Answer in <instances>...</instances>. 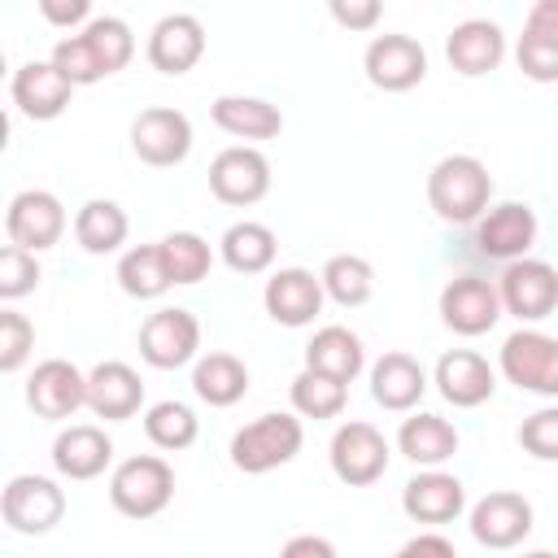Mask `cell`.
Instances as JSON below:
<instances>
[{"label": "cell", "instance_id": "cell-24", "mask_svg": "<svg viewBox=\"0 0 558 558\" xmlns=\"http://www.w3.org/2000/svg\"><path fill=\"white\" fill-rule=\"evenodd\" d=\"M113 462V440L96 423H70L52 440V466L61 480H96Z\"/></svg>", "mask_w": 558, "mask_h": 558}, {"label": "cell", "instance_id": "cell-41", "mask_svg": "<svg viewBox=\"0 0 558 558\" xmlns=\"http://www.w3.org/2000/svg\"><path fill=\"white\" fill-rule=\"evenodd\" d=\"M35 353V323L17 310H0V371L13 375Z\"/></svg>", "mask_w": 558, "mask_h": 558}, {"label": "cell", "instance_id": "cell-21", "mask_svg": "<svg viewBox=\"0 0 558 558\" xmlns=\"http://www.w3.org/2000/svg\"><path fill=\"white\" fill-rule=\"evenodd\" d=\"M144 405V379L131 362H96L87 371V410L105 423H122V418H135Z\"/></svg>", "mask_w": 558, "mask_h": 558}, {"label": "cell", "instance_id": "cell-39", "mask_svg": "<svg viewBox=\"0 0 558 558\" xmlns=\"http://www.w3.org/2000/svg\"><path fill=\"white\" fill-rule=\"evenodd\" d=\"M48 61H52V65L74 83V87H92V83H100V78H105V70H100V61H96L92 44L83 39V31H78V35H61V39L52 44Z\"/></svg>", "mask_w": 558, "mask_h": 558}, {"label": "cell", "instance_id": "cell-34", "mask_svg": "<svg viewBox=\"0 0 558 558\" xmlns=\"http://www.w3.org/2000/svg\"><path fill=\"white\" fill-rule=\"evenodd\" d=\"M318 279H323L327 301H336L344 310H357V305H366L375 296V266L362 253H336V257H327L323 270H318Z\"/></svg>", "mask_w": 558, "mask_h": 558}, {"label": "cell", "instance_id": "cell-12", "mask_svg": "<svg viewBox=\"0 0 558 558\" xmlns=\"http://www.w3.org/2000/svg\"><path fill=\"white\" fill-rule=\"evenodd\" d=\"M497 292H501L506 314H514L519 323H541L558 310V270L541 257H519L501 266Z\"/></svg>", "mask_w": 558, "mask_h": 558}, {"label": "cell", "instance_id": "cell-7", "mask_svg": "<svg viewBox=\"0 0 558 558\" xmlns=\"http://www.w3.org/2000/svg\"><path fill=\"white\" fill-rule=\"evenodd\" d=\"M0 514L17 536H48L65 519V488L48 475H13L0 493Z\"/></svg>", "mask_w": 558, "mask_h": 558}, {"label": "cell", "instance_id": "cell-46", "mask_svg": "<svg viewBox=\"0 0 558 558\" xmlns=\"http://www.w3.org/2000/svg\"><path fill=\"white\" fill-rule=\"evenodd\" d=\"M279 558H340V554H336V545H331L327 536L301 532V536H288V541H283Z\"/></svg>", "mask_w": 558, "mask_h": 558}, {"label": "cell", "instance_id": "cell-10", "mask_svg": "<svg viewBox=\"0 0 558 558\" xmlns=\"http://www.w3.org/2000/svg\"><path fill=\"white\" fill-rule=\"evenodd\" d=\"M131 153L144 166H157V170L187 161V153H192V118L183 109H170V105L140 109L135 122H131Z\"/></svg>", "mask_w": 558, "mask_h": 558}, {"label": "cell", "instance_id": "cell-14", "mask_svg": "<svg viewBox=\"0 0 558 558\" xmlns=\"http://www.w3.org/2000/svg\"><path fill=\"white\" fill-rule=\"evenodd\" d=\"M362 70H366V83L379 92H410L427 78V48L401 31L375 35L362 52Z\"/></svg>", "mask_w": 558, "mask_h": 558}, {"label": "cell", "instance_id": "cell-44", "mask_svg": "<svg viewBox=\"0 0 558 558\" xmlns=\"http://www.w3.org/2000/svg\"><path fill=\"white\" fill-rule=\"evenodd\" d=\"M331 17L344 31H375L384 9H379V0H331Z\"/></svg>", "mask_w": 558, "mask_h": 558}, {"label": "cell", "instance_id": "cell-2", "mask_svg": "<svg viewBox=\"0 0 558 558\" xmlns=\"http://www.w3.org/2000/svg\"><path fill=\"white\" fill-rule=\"evenodd\" d=\"M305 445V423L292 410H270L257 414L253 423H244L231 436V466L244 475H266L275 466H288Z\"/></svg>", "mask_w": 558, "mask_h": 558}, {"label": "cell", "instance_id": "cell-1", "mask_svg": "<svg viewBox=\"0 0 558 558\" xmlns=\"http://www.w3.org/2000/svg\"><path fill=\"white\" fill-rule=\"evenodd\" d=\"M427 205L449 227H475L493 205V174L471 153H449L427 174Z\"/></svg>", "mask_w": 558, "mask_h": 558}, {"label": "cell", "instance_id": "cell-15", "mask_svg": "<svg viewBox=\"0 0 558 558\" xmlns=\"http://www.w3.org/2000/svg\"><path fill=\"white\" fill-rule=\"evenodd\" d=\"M536 231H541V222L527 201H501V205H488V214L475 222V248L484 257L510 266L532 253Z\"/></svg>", "mask_w": 558, "mask_h": 558}, {"label": "cell", "instance_id": "cell-33", "mask_svg": "<svg viewBox=\"0 0 558 558\" xmlns=\"http://www.w3.org/2000/svg\"><path fill=\"white\" fill-rule=\"evenodd\" d=\"M118 288H122L126 296H135V301H157V296H166L174 283H170L161 244H131V248L118 257Z\"/></svg>", "mask_w": 558, "mask_h": 558}, {"label": "cell", "instance_id": "cell-8", "mask_svg": "<svg viewBox=\"0 0 558 558\" xmlns=\"http://www.w3.org/2000/svg\"><path fill=\"white\" fill-rule=\"evenodd\" d=\"M65 205H61V196L57 192H48V187H26V192H17L13 201H9V209H4V235H9V244H17V248H26V253H44V248H52V244H61V235H65Z\"/></svg>", "mask_w": 558, "mask_h": 558}, {"label": "cell", "instance_id": "cell-28", "mask_svg": "<svg viewBox=\"0 0 558 558\" xmlns=\"http://www.w3.org/2000/svg\"><path fill=\"white\" fill-rule=\"evenodd\" d=\"M305 366L310 371H323L340 384H353L362 371H366V349H362V336L349 331L344 323H327L310 336L305 344Z\"/></svg>", "mask_w": 558, "mask_h": 558}, {"label": "cell", "instance_id": "cell-30", "mask_svg": "<svg viewBox=\"0 0 558 558\" xmlns=\"http://www.w3.org/2000/svg\"><path fill=\"white\" fill-rule=\"evenodd\" d=\"M131 235V218L118 201H105V196H92L78 205L74 214V240L83 253L92 257H105V253H118Z\"/></svg>", "mask_w": 558, "mask_h": 558}, {"label": "cell", "instance_id": "cell-5", "mask_svg": "<svg viewBox=\"0 0 558 558\" xmlns=\"http://www.w3.org/2000/svg\"><path fill=\"white\" fill-rule=\"evenodd\" d=\"M140 357L153 371L196 366V357H201V318L192 310H183V305L153 310L140 323Z\"/></svg>", "mask_w": 558, "mask_h": 558}, {"label": "cell", "instance_id": "cell-11", "mask_svg": "<svg viewBox=\"0 0 558 558\" xmlns=\"http://www.w3.org/2000/svg\"><path fill=\"white\" fill-rule=\"evenodd\" d=\"M440 323L458 336H484L497 327V318L506 314L501 310V292H497V279H484V275H453L445 288H440Z\"/></svg>", "mask_w": 558, "mask_h": 558}, {"label": "cell", "instance_id": "cell-31", "mask_svg": "<svg viewBox=\"0 0 558 558\" xmlns=\"http://www.w3.org/2000/svg\"><path fill=\"white\" fill-rule=\"evenodd\" d=\"M192 392H196L205 405L227 410V405H235V401L248 392V366H244L235 353H222V349L201 353L196 366H192Z\"/></svg>", "mask_w": 558, "mask_h": 558}, {"label": "cell", "instance_id": "cell-20", "mask_svg": "<svg viewBox=\"0 0 558 558\" xmlns=\"http://www.w3.org/2000/svg\"><path fill=\"white\" fill-rule=\"evenodd\" d=\"M148 65L157 74H187L201 57H205V26L196 13H166L153 31H148V48H144Z\"/></svg>", "mask_w": 558, "mask_h": 558}, {"label": "cell", "instance_id": "cell-26", "mask_svg": "<svg viewBox=\"0 0 558 558\" xmlns=\"http://www.w3.org/2000/svg\"><path fill=\"white\" fill-rule=\"evenodd\" d=\"M427 384L432 379H427L423 362L410 357V353H401V349L384 353L371 366V397H375V405H384L392 414H414L418 401H423V392H427Z\"/></svg>", "mask_w": 558, "mask_h": 558}, {"label": "cell", "instance_id": "cell-17", "mask_svg": "<svg viewBox=\"0 0 558 558\" xmlns=\"http://www.w3.org/2000/svg\"><path fill=\"white\" fill-rule=\"evenodd\" d=\"M323 279L305 266H279L270 270L266 288H262V305L279 327H310L323 314Z\"/></svg>", "mask_w": 558, "mask_h": 558}, {"label": "cell", "instance_id": "cell-43", "mask_svg": "<svg viewBox=\"0 0 558 558\" xmlns=\"http://www.w3.org/2000/svg\"><path fill=\"white\" fill-rule=\"evenodd\" d=\"M39 13H44V22H52V26L70 31V35H78L96 17L87 0H39Z\"/></svg>", "mask_w": 558, "mask_h": 558}, {"label": "cell", "instance_id": "cell-32", "mask_svg": "<svg viewBox=\"0 0 558 558\" xmlns=\"http://www.w3.org/2000/svg\"><path fill=\"white\" fill-rule=\"evenodd\" d=\"M218 253H222V262H227L235 275H266V270L275 266L279 240H275V231H270L266 222L244 218V222H231V227L222 231Z\"/></svg>", "mask_w": 558, "mask_h": 558}, {"label": "cell", "instance_id": "cell-4", "mask_svg": "<svg viewBox=\"0 0 558 558\" xmlns=\"http://www.w3.org/2000/svg\"><path fill=\"white\" fill-rule=\"evenodd\" d=\"M497 371H501L506 384H514L519 392L558 397V336L536 331V327L510 331V336L501 340Z\"/></svg>", "mask_w": 558, "mask_h": 558}, {"label": "cell", "instance_id": "cell-25", "mask_svg": "<svg viewBox=\"0 0 558 558\" xmlns=\"http://www.w3.org/2000/svg\"><path fill=\"white\" fill-rule=\"evenodd\" d=\"M514 61L532 83H558V0H536L527 9Z\"/></svg>", "mask_w": 558, "mask_h": 558}, {"label": "cell", "instance_id": "cell-40", "mask_svg": "<svg viewBox=\"0 0 558 558\" xmlns=\"http://www.w3.org/2000/svg\"><path fill=\"white\" fill-rule=\"evenodd\" d=\"M39 279H44V270H39V257L35 253H26L17 244H4L0 248V296L4 301H22L26 292L39 288Z\"/></svg>", "mask_w": 558, "mask_h": 558}, {"label": "cell", "instance_id": "cell-9", "mask_svg": "<svg viewBox=\"0 0 558 558\" xmlns=\"http://www.w3.org/2000/svg\"><path fill=\"white\" fill-rule=\"evenodd\" d=\"M532 523H536V510L514 488H493V493H484L466 510V527H471L475 545H484V549H514V545H523Z\"/></svg>", "mask_w": 558, "mask_h": 558}, {"label": "cell", "instance_id": "cell-6", "mask_svg": "<svg viewBox=\"0 0 558 558\" xmlns=\"http://www.w3.org/2000/svg\"><path fill=\"white\" fill-rule=\"evenodd\" d=\"M327 462H331V475L349 488H366L375 480H384L388 462H392V449L384 440V432L366 418H349L336 427L331 445H327Z\"/></svg>", "mask_w": 558, "mask_h": 558}, {"label": "cell", "instance_id": "cell-36", "mask_svg": "<svg viewBox=\"0 0 558 558\" xmlns=\"http://www.w3.org/2000/svg\"><path fill=\"white\" fill-rule=\"evenodd\" d=\"M144 436L166 449V453H179V449H192L196 436H201V418L192 405L183 401H153L144 410Z\"/></svg>", "mask_w": 558, "mask_h": 558}, {"label": "cell", "instance_id": "cell-42", "mask_svg": "<svg viewBox=\"0 0 558 558\" xmlns=\"http://www.w3.org/2000/svg\"><path fill=\"white\" fill-rule=\"evenodd\" d=\"M519 449L536 462H558V405H541L519 423Z\"/></svg>", "mask_w": 558, "mask_h": 558}, {"label": "cell", "instance_id": "cell-37", "mask_svg": "<svg viewBox=\"0 0 558 558\" xmlns=\"http://www.w3.org/2000/svg\"><path fill=\"white\" fill-rule=\"evenodd\" d=\"M157 244H161L170 283L192 288V283L209 279V270H214V248H209L205 235H196V231H170V235H161Z\"/></svg>", "mask_w": 558, "mask_h": 558}, {"label": "cell", "instance_id": "cell-18", "mask_svg": "<svg viewBox=\"0 0 558 558\" xmlns=\"http://www.w3.org/2000/svg\"><path fill=\"white\" fill-rule=\"evenodd\" d=\"M9 100L22 118L31 122H52L70 109L74 100V83L52 65V61H26L13 70L9 78Z\"/></svg>", "mask_w": 558, "mask_h": 558}, {"label": "cell", "instance_id": "cell-29", "mask_svg": "<svg viewBox=\"0 0 558 558\" xmlns=\"http://www.w3.org/2000/svg\"><path fill=\"white\" fill-rule=\"evenodd\" d=\"M209 118L235 140H275L283 131V109L262 96H218L209 105Z\"/></svg>", "mask_w": 558, "mask_h": 558}, {"label": "cell", "instance_id": "cell-16", "mask_svg": "<svg viewBox=\"0 0 558 558\" xmlns=\"http://www.w3.org/2000/svg\"><path fill=\"white\" fill-rule=\"evenodd\" d=\"M26 405L48 423L74 418L87 405V375L70 357H44L26 379Z\"/></svg>", "mask_w": 558, "mask_h": 558}, {"label": "cell", "instance_id": "cell-13", "mask_svg": "<svg viewBox=\"0 0 558 558\" xmlns=\"http://www.w3.org/2000/svg\"><path fill=\"white\" fill-rule=\"evenodd\" d=\"M209 192L231 205V209H248L270 192V161L262 148L253 144H231L209 161Z\"/></svg>", "mask_w": 558, "mask_h": 558}, {"label": "cell", "instance_id": "cell-35", "mask_svg": "<svg viewBox=\"0 0 558 558\" xmlns=\"http://www.w3.org/2000/svg\"><path fill=\"white\" fill-rule=\"evenodd\" d=\"M288 397H292V414H301V418H336L349 405V384L301 366L292 388H288Z\"/></svg>", "mask_w": 558, "mask_h": 558}, {"label": "cell", "instance_id": "cell-27", "mask_svg": "<svg viewBox=\"0 0 558 558\" xmlns=\"http://www.w3.org/2000/svg\"><path fill=\"white\" fill-rule=\"evenodd\" d=\"M458 427L449 423V418H440V414H432V410H414L410 418H401V427H397V449L414 462V466H423V471H436V466H445L453 453H458Z\"/></svg>", "mask_w": 558, "mask_h": 558}, {"label": "cell", "instance_id": "cell-19", "mask_svg": "<svg viewBox=\"0 0 558 558\" xmlns=\"http://www.w3.org/2000/svg\"><path fill=\"white\" fill-rule=\"evenodd\" d=\"M432 384H436V392H440L453 410H475V405L493 401V392H497V371H493L488 357L475 353V349H449V353L436 357Z\"/></svg>", "mask_w": 558, "mask_h": 558}, {"label": "cell", "instance_id": "cell-23", "mask_svg": "<svg viewBox=\"0 0 558 558\" xmlns=\"http://www.w3.org/2000/svg\"><path fill=\"white\" fill-rule=\"evenodd\" d=\"M445 57L462 78H484L506 61V31L488 17H466L449 31Z\"/></svg>", "mask_w": 558, "mask_h": 558}, {"label": "cell", "instance_id": "cell-45", "mask_svg": "<svg viewBox=\"0 0 558 558\" xmlns=\"http://www.w3.org/2000/svg\"><path fill=\"white\" fill-rule=\"evenodd\" d=\"M392 558H458V549H453V541L440 536V532H418V536H410Z\"/></svg>", "mask_w": 558, "mask_h": 558}, {"label": "cell", "instance_id": "cell-3", "mask_svg": "<svg viewBox=\"0 0 558 558\" xmlns=\"http://www.w3.org/2000/svg\"><path fill=\"white\" fill-rule=\"evenodd\" d=\"M109 501L126 519H157L174 501V466L161 453L122 458L109 475Z\"/></svg>", "mask_w": 558, "mask_h": 558}, {"label": "cell", "instance_id": "cell-47", "mask_svg": "<svg viewBox=\"0 0 558 558\" xmlns=\"http://www.w3.org/2000/svg\"><path fill=\"white\" fill-rule=\"evenodd\" d=\"M519 558H558L554 549H527V554H519Z\"/></svg>", "mask_w": 558, "mask_h": 558}, {"label": "cell", "instance_id": "cell-38", "mask_svg": "<svg viewBox=\"0 0 558 558\" xmlns=\"http://www.w3.org/2000/svg\"><path fill=\"white\" fill-rule=\"evenodd\" d=\"M83 39L92 44V52H96L105 78L118 74V70H126L131 57H135V35H131V26H126L122 17H113V13H96V17L83 26Z\"/></svg>", "mask_w": 558, "mask_h": 558}, {"label": "cell", "instance_id": "cell-22", "mask_svg": "<svg viewBox=\"0 0 558 558\" xmlns=\"http://www.w3.org/2000/svg\"><path fill=\"white\" fill-rule=\"evenodd\" d=\"M401 510L414 519V523H427V527H445L453 523L462 510H466V484L449 471H418L405 480L401 488Z\"/></svg>", "mask_w": 558, "mask_h": 558}]
</instances>
